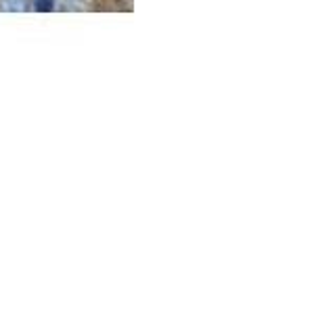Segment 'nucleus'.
Returning <instances> with one entry per match:
<instances>
[{
    "label": "nucleus",
    "instance_id": "nucleus-1",
    "mask_svg": "<svg viewBox=\"0 0 335 314\" xmlns=\"http://www.w3.org/2000/svg\"><path fill=\"white\" fill-rule=\"evenodd\" d=\"M0 9L11 13H23L30 9V0H0Z\"/></svg>",
    "mask_w": 335,
    "mask_h": 314
},
{
    "label": "nucleus",
    "instance_id": "nucleus-2",
    "mask_svg": "<svg viewBox=\"0 0 335 314\" xmlns=\"http://www.w3.org/2000/svg\"><path fill=\"white\" fill-rule=\"evenodd\" d=\"M36 9H38L40 13L53 11V0H36Z\"/></svg>",
    "mask_w": 335,
    "mask_h": 314
}]
</instances>
